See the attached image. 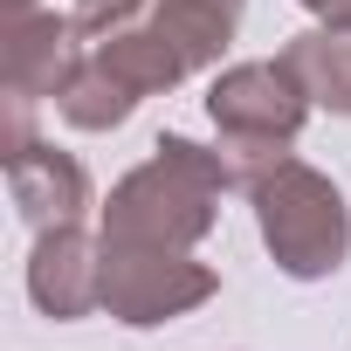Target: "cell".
<instances>
[{
  "label": "cell",
  "instance_id": "6da1fadb",
  "mask_svg": "<svg viewBox=\"0 0 351 351\" xmlns=\"http://www.w3.org/2000/svg\"><path fill=\"white\" fill-rule=\"evenodd\" d=\"M234 186V172L221 158V145H193V138H158L152 158L117 180L110 207H104V241H138V248H193L214 228L221 193Z\"/></svg>",
  "mask_w": 351,
  "mask_h": 351
},
{
  "label": "cell",
  "instance_id": "ba28073f",
  "mask_svg": "<svg viewBox=\"0 0 351 351\" xmlns=\"http://www.w3.org/2000/svg\"><path fill=\"white\" fill-rule=\"evenodd\" d=\"M282 62L310 90V104L351 117V28H310V35H296L282 49Z\"/></svg>",
  "mask_w": 351,
  "mask_h": 351
},
{
  "label": "cell",
  "instance_id": "8992f818",
  "mask_svg": "<svg viewBox=\"0 0 351 351\" xmlns=\"http://www.w3.org/2000/svg\"><path fill=\"white\" fill-rule=\"evenodd\" d=\"M28 296L56 324L90 317L104 303V241H90L83 228H49L35 241V262H28Z\"/></svg>",
  "mask_w": 351,
  "mask_h": 351
},
{
  "label": "cell",
  "instance_id": "7a4b0ae2",
  "mask_svg": "<svg viewBox=\"0 0 351 351\" xmlns=\"http://www.w3.org/2000/svg\"><path fill=\"white\" fill-rule=\"evenodd\" d=\"M248 193H255V221H262V241H269L282 276L317 282V276L344 269V255H351V207H344V193L324 180L317 165L282 158Z\"/></svg>",
  "mask_w": 351,
  "mask_h": 351
},
{
  "label": "cell",
  "instance_id": "52a82bcc",
  "mask_svg": "<svg viewBox=\"0 0 351 351\" xmlns=\"http://www.w3.org/2000/svg\"><path fill=\"white\" fill-rule=\"evenodd\" d=\"M8 186H14V207L28 228H76L83 207H90V180L69 152H49V145H21L8 158Z\"/></svg>",
  "mask_w": 351,
  "mask_h": 351
},
{
  "label": "cell",
  "instance_id": "7c38bea8",
  "mask_svg": "<svg viewBox=\"0 0 351 351\" xmlns=\"http://www.w3.org/2000/svg\"><path fill=\"white\" fill-rule=\"evenodd\" d=\"M310 14H324L330 28H351V0H303Z\"/></svg>",
  "mask_w": 351,
  "mask_h": 351
},
{
  "label": "cell",
  "instance_id": "9c48e42d",
  "mask_svg": "<svg viewBox=\"0 0 351 351\" xmlns=\"http://www.w3.org/2000/svg\"><path fill=\"white\" fill-rule=\"evenodd\" d=\"M152 28L180 49L193 69H207V62L234 42V28H241V0H158Z\"/></svg>",
  "mask_w": 351,
  "mask_h": 351
},
{
  "label": "cell",
  "instance_id": "277c9868",
  "mask_svg": "<svg viewBox=\"0 0 351 351\" xmlns=\"http://www.w3.org/2000/svg\"><path fill=\"white\" fill-rule=\"evenodd\" d=\"M221 276L193 262L186 248H138V241H104V310L117 324H172L180 310L207 303Z\"/></svg>",
  "mask_w": 351,
  "mask_h": 351
},
{
  "label": "cell",
  "instance_id": "8fae6325",
  "mask_svg": "<svg viewBox=\"0 0 351 351\" xmlns=\"http://www.w3.org/2000/svg\"><path fill=\"white\" fill-rule=\"evenodd\" d=\"M138 8L145 0H76V21H83V35H117Z\"/></svg>",
  "mask_w": 351,
  "mask_h": 351
},
{
  "label": "cell",
  "instance_id": "30bf717a",
  "mask_svg": "<svg viewBox=\"0 0 351 351\" xmlns=\"http://www.w3.org/2000/svg\"><path fill=\"white\" fill-rule=\"evenodd\" d=\"M56 110H62L76 131H110V124H124V117L138 110V90H131L124 76H110V69L90 56V62L76 69V83L56 97Z\"/></svg>",
  "mask_w": 351,
  "mask_h": 351
},
{
  "label": "cell",
  "instance_id": "3957f363",
  "mask_svg": "<svg viewBox=\"0 0 351 351\" xmlns=\"http://www.w3.org/2000/svg\"><path fill=\"white\" fill-rule=\"evenodd\" d=\"M303 110H310V90L289 76V62H241V69L214 76L207 117L221 131V158L234 172V186H255L269 165L289 158Z\"/></svg>",
  "mask_w": 351,
  "mask_h": 351
},
{
  "label": "cell",
  "instance_id": "4fadbf2b",
  "mask_svg": "<svg viewBox=\"0 0 351 351\" xmlns=\"http://www.w3.org/2000/svg\"><path fill=\"white\" fill-rule=\"evenodd\" d=\"M8 8H35V0H8Z\"/></svg>",
  "mask_w": 351,
  "mask_h": 351
},
{
  "label": "cell",
  "instance_id": "5b68a950",
  "mask_svg": "<svg viewBox=\"0 0 351 351\" xmlns=\"http://www.w3.org/2000/svg\"><path fill=\"white\" fill-rule=\"evenodd\" d=\"M83 21L76 14H42V8H8V90L14 97H62L83 69L76 49Z\"/></svg>",
  "mask_w": 351,
  "mask_h": 351
}]
</instances>
